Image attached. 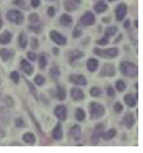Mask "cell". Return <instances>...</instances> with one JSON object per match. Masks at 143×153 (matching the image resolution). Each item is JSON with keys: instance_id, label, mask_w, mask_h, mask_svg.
Wrapping results in <instances>:
<instances>
[{"instance_id": "1", "label": "cell", "mask_w": 143, "mask_h": 153, "mask_svg": "<svg viewBox=\"0 0 143 153\" xmlns=\"http://www.w3.org/2000/svg\"><path fill=\"white\" fill-rule=\"evenodd\" d=\"M120 70L123 75H125L126 76H130V77H134L136 75H137V72H138L137 66L133 63L128 62V61L121 63Z\"/></svg>"}, {"instance_id": "2", "label": "cell", "mask_w": 143, "mask_h": 153, "mask_svg": "<svg viewBox=\"0 0 143 153\" xmlns=\"http://www.w3.org/2000/svg\"><path fill=\"white\" fill-rule=\"evenodd\" d=\"M90 116L93 119H98L100 117L104 116L105 114V107L101 104L96 102H92L90 105Z\"/></svg>"}, {"instance_id": "3", "label": "cell", "mask_w": 143, "mask_h": 153, "mask_svg": "<svg viewBox=\"0 0 143 153\" xmlns=\"http://www.w3.org/2000/svg\"><path fill=\"white\" fill-rule=\"evenodd\" d=\"M94 53L96 55L103 58H115L118 55L119 51L116 48H111L107 50H101L98 48H95L94 50Z\"/></svg>"}, {"instance_id": "4", "label": "cell", "mask_w": 143, "mask_h": 153, "mask_svg": "<svg viewBox=\"0 0 143 153\" xmlns=\"http://www.w3.org/2000/svg\"><path fill=\"white\" fill-rule=\"evenodd\" d=\"M7 18L11 22L14 23V24H17V25H21L23 23V21H24V15L19 11L14 10V9L8 11Z\"/></svg>"}, {"instance_id": "5", "label": "cell", "mask_w": 143, "mask_h": 153, "mask_svg": "<svg viewBox=\"0 0 143 153\" xmlns=\"http://www.w3.org/2000/svg\"><path fill=\"white\" fill-rule=\"evenodd\" d=\"M115 75V68L114 65L112 64H105L100 72L101 76L113 77Z\"/></svg>"}, {"instance_id": "6", "label": "cell", "mask_w": 143, "mask_h": 153, "mask_svg": "<svg viewBox=\"0 0 143 153\" xmlns=\"http://www.w3.org/2000/svg\"><path fill=\"white\" fill-rule=\"evenodd\" d=\"M49 36H50V39L59 45H66V41H67L65 36H63L61 33H60L55 30H52L49 33Z\"/></svg>"}, {"instance_id": "7", "label": "cell", "mask_w": 143, "mask_h": 153, "mask_svg": "<svg viewBox=\"0 0 143 153\" xmlns=\"http://www.w3.org/2000/svg\"><path fill=\"white\" fill-rule=\"evenodd\" d=\"M11 120L10 112L7 108L0 107V123L3 125H8Z\"/></svg>"}, {"instance_id": "8", "label": "cell", "mask_w": 143, "mask_h": 153, "mask_svg": "<svg viewBox=\"0 0 143 153\" xmlns=\"http://www.w3.org/2000/svg\"><path fill=\"white\" fill-rule=\"evenodd\" d=\"M103 131H104V126L101 124H99L95 126L94 131H93V134H92V138H91L92 143L94 145H96L99 142V140H100V138L101 137V135H102Z\"/></svg>"}, {"instance_id": "9", "label": "cell", "mask_w": 143, "mask_h": 153, "mask_svg": "<svg viewBox=\"0 0 143 153\" xmlns=\"http://www.w3.org/2000/svg\"><path fill=\"white\" fill-rule=\"evenodd\" d=\"M54 115L60 120H66V116H67V109L66 105H57L54 109Z\"/></svg>"}, {"instance_id": "10", "label": "cell", "mask_w": 143, "mask_h": 153, "mask_svg": "<svg viewBox=\"0 0 143 153\" xmlns=\"http://www.w3.org/2000/svg\"><path fill=\"white\" fill-rule=\"evenodd\" d=\"M81 4V0H66L65 1V8L67 11H74L76 10Z\"/></svg>"}, {"instance_id": "11", "label": "cell", "mask_w": 143, "mask_h": 153, "mask_svg": "<svg viewBox=\"0 0 143 153\" xmlns=\"http://www.w3.org/2000/svg\"><path fill=\"white\" fill-rule=\"evenodd\" d=\"M80 22L85 26H90L95 24V15L91 12H86L80 19Z\"/></svg>"}, {"instance_id": "12", "label": "cell", "mask_w": 143, "mask_h": 153, "mask_svg": "<svg viewBox=\"0 0 143 153\" xmlns=\"http://www.w3.org/2000/svg\"><path fill=\"white\" fill-rule=\"evenodd\" d=\"M127 5L125 4H119L118 7L116 8V11H115V13H116V19L118 21L123 20V19L125 18L126 14H127Z\"/></svg>"}, {"instance_id": "13", "label": "cell", "mask_w": 143, "mask_h": 153, "mask_svg": "<svg viewBox=\"0 0 143 153\" xmlns=\"http://www.w3.org/2000/svg\"><path fill=\"white\" fill-rule=\"evenodd\" d=\"M70 81L75 84V85H83V86L86 85V84H87L86 79L83 75H71L70 76Z\"/></svg>"}, {"instance_id": "14", "label": "cell", "mask_w": 143, "mask_h": 153, "mask_svg": "<svg viewBox=\"0 0 143 153\" xmlns=\"http://www.w3.org/2000/svg\"><path fill=\"white\" fill-rule=\"evenodd\" d=\"M21 70L25 72L28 75H31L33 74L34 68L26 59H22L20 63Z\"/></svg>"}, {"instance_id": "15", "label": "cell", "mask_w": 143, "mask_h": 153, "mask_svg": "<svg viewBox=\"0 0 143 153\" xmlns=\"http://www.w3.org/2000/svg\"><path fill=\"white\" fill-rule=\"evenodd\" d=\"M70 95H71V97L73 98V100H81L84 98V92L81 91V90H80V89H78V88H73L71 91H70Z\"/></svg>"}, {"instance_id": "16", "label": "cell", "mask_w": 143, "mask_h": 153, "mask_svg": "<svg viewBox=\"0 0 143 153\" xmlns=\"http://www.w3.org/2000/svg\"><path fill=\"white\" fill-rule=\"evenodd\" d=\"M49 74L51 78L53 79L54 81H57L58 79H60V68L56 65H53L52 67L50 68V71H49Z\"/></svg>"}, {"instance_id": "17", "label": "cell", "mask_w": 143, "mask_h": 153, "mask_svg": "<svg viewBox=\"0 0 143 153\" xmlns=\"http://www.w3.org/2000/svg\"><path fill=\"white\" fill-rule=\"evenodd\" d=\"M124 124L125 126H127L128 129H131L132 126H133V125L135 123V119H134V116H133V114L132 113H128L127 114L125 117H124Z\"/></svg>"}, {"instance_id": "18", "label": "cell", "mask_w": 143, "mask_h": 153, "mask_svg": "<svg viewBox=\"0 0 143 153\" xmlns=\"http://www.w3.org/2000/svg\"><path fill=\"white\" fill-rule=\"evenodd\" d=\"M11 39H12V34L8 30L4 31V33L0 34V44L1 45L8 44V43H10Z\"/></svg>"}, {"instance_id": "19", "label": "cell", "mask_w": 143, "mask_h": 153, "mask_svg": "<svg viewBox=\"0 0 143 153\" xmlns=\"http://www.w3.org/2000/svg\"><path fill=\"white\" fill-rule=\"evenodd\" d=\"M71 136L75 141L80 140V138L81 137V128L79 125H74L71 128Z\"/></svg>"}, {"instance_id": "20", "label": "cell", "mask_w": 143, "mask_h": 153, "mask_svg": "<svg viewBox=\"0 0 143 153\" xmlns=\"http://www.w3.org/2000/svg\"><path fill=\"white\" fill-rule=\"evenodd\" d=\"M84 56V53L80 51V50H74L72 52H70L69 54V62L73 63L78 59L81 58Z\"/></svg>"}, {"instance_id": "21", "label": "cell", "mask_w": 143, "mask_h": 153, "mask_svg": "<svg viewBox=\"0 0 143 153\" xmlns=\"http://www.w3.org/2000/svg\"><path fill=\"white\" fill-rule=\"evenodd\" d=\"M63 137V131L60 123H58L53 131V137L55 140H60Z\"/></svg>"}, {"instance_id": "22", "label": "cell", "mask_w": 143, "mask_h": 153, "mask_svg": "<svg viewBox=\"0 0 143 153\" xmlns=\"http://www.w3.org/2000/svg\"><path fill=\"white\" fill-rule=\"evenodd\" d=\"M55 96L59 100H63L66 99V90L60 85H57L56 91H55Z\"/></svg>"}, {"instance_id": "23", "label": "cell", "mask_w": 143, "mask_h": 153, "mask_svg": "<svg viewBox=\"0 0 143 153\" xmlns=\"http://www.w3.org/2000/svg\"><path fill=\"white\" fill-rule=\"evenodd\" d=\"M99 62L97 59H95L94 58H91L90 59H88L87 61V68L88 70L91 72H94V71H96L97 67H98Z\"/></svg>"}, {"instance_id": "24", "label": "cell", "mask_w": 143, "mask_h": 153, "mask_svg": "<svg viewBox=\"0 0 143 153\" xmlns=\"http://www.w3.org/2000/svg\"><path fill=\"white\" fill-rule=\"evenodd\" d=\"M94 8L96 13H103L104 11L107 10V4L105 3L104 0H101V1H99L97 4H95Z\"/></svg>"}, {"instance_id": "25", "label": "cell", "mask_w": 143, "mask_h": 153, "mask_svg": "<svg viewBox=\"0 0 143 153\" xmlns=\"http://www.w3.org/2000/svg\"><path fill=\"white\" fill-rule=\"evenodd\" d=\"M60 24L63 26H65V27H67V26H69L72 24V22H73V19H72V18L70 16V15H68V14H63L61 17H60Z\"/></svg>"}, {"instance_id": "26", "label": "cell", "mask_w": 143, "mask_h": 153, "mask_svg": "<svg viewBox=\"0 0 143 153\" xmlns=\"http://www.w3.org/2000/svg\"><path fill=\"white\" fill-rule=\"evenodd\" d=\"M12 56V52L7 49H2L0 50V57L3 59L4 62H7Z\"/></svg>"}, {"instance_id": "27", "label": "cell", "mask_w": 143, "mask_h": 153, "mask_svg": "<svg viewBox=\"0 0 143 153\" xmlns=\"http://www.w3.org/2000/svg\"><path fill=\"white\" fill-rule=\"evenodd\" d=\"M124 100H125V102H126L127 105L130 106V107H134L136 105V100L135 97L132 95H131V94H127L124 97Z\"/></svg>"}, {"instance_id": "28", "label": "cell", "mask_w": 143, "mask_h": 153, "mask_svg": "<svg viewBox=\"0 0 143 153\" xmlns=\"http://www.w3.org/2000/svg\"><path fill=\"white\" fill-rule=\"evenodd\" d=\"M23 139H24V141L26 143L30 144V145H33L35 142V137H34V135L33 133L31 132L25 133V135H24V137H23Z\"/></svg>"}, {"instance_id": "29", "label": "cell", "mask_w": 143, "mask_h": 153, "mask_svg": "<svg viewBox=\"0 0 143 153\" xmlns=\"http://www.w3.org/2000/svg\"><path fill=\"white\" fill-rule=\"evenodd\" d=\"M115 135H116V131L114 130V129H111V130H109V131H107V132L102 133L101 137H103V139H104V140L108 141V140L112 139Z\"/></svg>"}, {"instance_id": "30", "label": "cell", "mask_w": 143, "mask_h": 153, "mask_svg": "<svg viewBox=\"0 0 143 153\" xmlns=\"http://www.w3.org/2000/svg\"><path fill=\"white\" fill-rule=\"evenodd\" d=\"M19 46L22 49H25L27 45H28V39H27V37H26V35H25V33L24 32H22L20 33V35H19Z\"/></svg>"}, {"instance_id": "31", "label": "cell", "mask_w": 143, "mask_h": 153, "mask_svg": "<svg viewBox=\"0 0 143 153\" xmlns=\"http://www.w3.org/2000/svg\"><path fill=\"white\" fill-rule=\"evenodd\" d=\"M75 118L79 121H82V120H85V118H86V113H85V111L82 109L78 108L77 110H76V111H75Z\"/></svg>"}, {"instance_id": "32", "label": "cell", "mask_w": 143, "mask_h": 153, "mask_svg": "<svg viewBox=\"0 0 143 153\" xmlns=\"http://www.w3.org/2000/svg\"><path fill=\"white\" fill-rule=\"evenodd\" d=\"M117 32V28L116 27H109V28H107V30H106V32H105V34L108 36V37H110V36H113L115 34V33Z\"/></svg>"}, {"instance_id": "33", "label": "cell", "mask_w": 143, "mask_h": 153, "mask_svg": "<svg viewBox=\"0 0 143 153\" xmlns=\"http://www.w3.org/2000/svg\"><path fill=\"white\" fill-rule=\"evenodd\" d=\"M39 67H40L41 70H44L46 67V65H47V59H46V57L43 54H41L40 57H39Z\"/></svg>"}, {"instance_id": "34", "label": "cell", "mask_w": 143, "mask_h": 153, "mask_svg": "<svg viewBox=\"0 0 143 153\" xmlns=\"http://www.w3.org/2000/svg\"><path fill=\"white\" fill-rule=\"evenodd\" d=\"M115 87H116L117 91H120V92H122V91H125V89H126V84L124 83L123 80L120 79V80H118V81L116 82V84H115Z\"/></svg>"}, {"instance_id": "35", "label": "cell", "mask_w": 143, "mask_h": 153, "mask_svg": "<svg viewBox=\"0 0 143 153\" xmlns=\"http://www.w3.org/2000/svg\"><path fill=\"white\" fill-rule=\"evenodd\" d=\"M82 34V28L80 27V25H78L76 27H75V29H74L73 31V36L74 38H79L81 36Z\"/></svg>"}, {"instance_id": "36", "label": "cell", "mask_w": 143, "mask_h": 153, "mask_svg": "<svg viewBox=\"0 0 143 153\" xmlns=\"http://www.w3.org/2000/svg\"><path fill=\"white\" fill-rule=\"evenodd\" d=\"M90 95L93 97H98L101 95V91L97 87H92L90 90Z\"/></svg>"}, {"instance_id": "37", "label": "cell", "mask_w": 143, "mask_h": 153, "mask_svg": "<svg viewBox=\"0 0 143 153\" xmlns=\"http://www.w3.org/2000/svg\"><path fill=\"white\" fill-rule=\"evenodd\" d=\"M4 103L6 104V105L8 106V107H13V105H14V101H13V100L11 96H6L5 98H4Z\"/></svg>"}, {"instance_id": "38", "label": "cell", "mask_w": 143, "mask_h": 153, "mask_svg": "<svg viewBox=\"0 0 143 153\" xmlns=\"http://www.w3.org/2000/svg\"><path fill=\"white\" fill-rule=\"evenodd\" d=\"M34 81H35V83H36L38 85H42L45 83V79L44 76H42L41 75H38L34 78Z\"/></svg>"}, {"instance_id": "39", "label": "cell", "mask_w": 143, "mask_h": 153, "mask_svg": "<svg viewBox=\"0 0 143 153\" xmlns=\"http://www.w3.org/2000/svg\"><path fill=\"white\" fill-rule=\"evenodd\" d=\"M10 77L13 79V81L14 83H18L19 82V73L17 72V71H13L12 73H11V75H10Z\"/></svg>"}, {"instance_id": "40", "label": "cell", "mask_w": 143, "mask_h": 153, "mask_svg": "<svg viewBox=\"0 0 143 153\" xmlns=\"http://www.w3.org/2000/svg\"><path fill=\"white\" fill-rule=\"evenodd\" d=\"M39 15L37 13H31L29 16V21H30L31 23H37L39 21Z\"/></svg>"}, {"instance_id": "41", "label": "cell", "mask_w": 143, "mask_h": 153, "mask_svg": "<svg viewBox=\"0 0 143 153\" xmlns=\"http://www.w3.org/2000/svg\"><path fill=\"white\" fill-rule=\"evenodd\" d=\"M98 45H106L107 44H108L109 43V37L108 36H105V37H103L102 39H99L98 41L96 42Z\"/></svg>"}, {"instance_id": "42", "label": "cell", "mask_w": 143, "mask_h": 153, "mask_svg": "<svg viewBox=\"0 0 143 153\" xmlns=\"http://www.w3.org/2000/svg\"><path fill=\"white\" fill-rule=\"evenodd\" d=\"M26 82H27V84H28V85H29V89H30V91H31V93L33 94V95L34 96V98L35 99H37V92H36V89L34 88V86L33 85L31 84V83H29L27 79H26Z\"/></svg>"}, {"instance_id": "43", "label": "cell", "mask_w": 143, "mask_h": 153, "mask_svg": "<svg viewBox=\"0 0 143 153\" xmlns=\"http://www.w3.org/2000/svg\"><path fill=\"white\" fill-rule=\"evenodd\" d=\"M31 47H32L33 50H37L38 47H39V42H38V39H35V38L31 39Z\"/></svg>"}, {"instance_id": "44", "label": "cell", "mask_w": 143, "mask_h": 153, "mask_svg": "<svg viewBox=\"0 0 143 153\" xmlns=\"http://www.w3.org/2000/svg\"><path fill=\"white\" fill-rule=\"evenodd\" d=\"M114 109H115V112H117V113H121V112L122 111V110H123L122 105H121V103H119V102H117V103L115 104Z\"/></svg>"}, {"instance_id": "45", "label": "cell", "mask_w": 143, "mask_h": 153, "mask_svg": "<svg viewBox=\"0 0 143 153\" xmlns=\"http://www.w3.org/2000/svg\"><path fill=\"white\" fill-rule=\"evenodd\" d=\"M25 125V122H24V120L21 119V118H18L16 120H15V126H16L18 128H20L22 126H24Z\"/></svg>"}, {"instance_id": "46", "label": "cell", "mask_w": 143, "mask_h": 153, "mask_svg": "<svg viewBox=\"0 0 143 153\" xmlns=\"http://www.w3.org/2000/svg\"><path fill=\"white\" fill-rule=\"evenodd\" d=\"M27 56H28V58H29L31 61H34L37 58L36 54H34V52H28V53H27Z\"/></svg>"}, {"instance_id": "47", "label": "cell", "mask_w": 143, "mask_h": 153, "mask_svg": "<svg viewBox=\"0 0 143 153\" xmlns=\"http://www.w3.org/2000/svg\"><path fill=\"white\" fill-rule=\"evenodd\" d=\"M15 4H18L19 6H20L22 8L27 9V6H26V4H25V2L23 0H15Z\"/></svg>"}, {"instance_id": "48", "label": "cell", "mask_w": 143, "mask_h": 153, "mask_svg": "<svg viewBox=\"0 0 143 153\" xmlns=\"http://www.w3.org/2000/svg\"><path fill=\"white\" fill-rule=\"evenodd\" d=\"M107 95H109V96H114L115 91H114V89H113L111 86H109L108 88H107Z\"/></svg>"}, {"instance_id": "49", "label": "cell", "mask_w": 143, "mask_h": 153, "mask_svg": "<svg viewBox=\"0 0 143 153\" xmlns=\"http://www.w3.org/2000/svg\"><path fill=\"white\" fill-rule=\"evenodd\" d=\"M47 13H48V14H49V17H54V13H55V10H54V8L53 7H49V8H48Z\"/></svg>"}, {"instance_id": "50", "label": "cell", "mask_w": 143, "mask_h": 153, "mask_svg": "<svg viewBox=\"0 0 143 153\" xmlns=\"http://www.w3.org/2000/svg\"><path fill=\"white\" fill-rule=\"evenodd\" d=\"M29 28H30L31 30H33L34 32H35V33H39L41 31L40 26H30Z\"/></svg>"}, {"instance_id": "51", "label": "cell", "mask_w": 143, "mask_h": 153, "mask_svg": "<svg viewBox=\"0 0 143 153\" xmlns=\"http://www.w3.org/2000/svg\"><path fill=\"white\" fill-rule=\"evenodd\" d=\"M40 4V0H32L31 1V5L34 8H37Z\"/></svg>"}, {"instance_id": "52", "label": "cell", "mask_w": 143, "mask_h": 153, "mask_svg": "<svg viewBox=\"0 0 143 153\" xmlns=\"http://www.w3.org/2000/svg\"><path fill=\"white\" fill-rule=\"evenodd\" d=\"M130 25H131V22H130V20L127 19V20L125 21V23H124V27H125V28H127H127H129Z\"/></svg>"}, {"instance_id": "53", "label": "cell", "mask_w": 143, "mask_h": 153, "mask_svg": "<svg viewBox=\"0 0 143 153\" xmlns=\"http://www.w3.org/2000/svg\"><path fill=\"white\" fill-rule=\"evenodd\" d=\"M54 54H55V55H58V54H59V52H60V51H59V50H58L57 48H54Z\"/></svg>"}, {"instance_id": "54", "label": "cell", "mask_w": 143, "mask_h": 153, "mask_svg": "<svg viewBox=\"0 0 143 153\" xmlns=\"http://www.w3.org/2000/svg\"><path fill=\"white\" fill-rule=\"evenodd\" d=\"M4 136H5V132L2 129H0V137H4Z\"/></svg>"}, {"instance_id": "55", "label": "cell", "mask_w": 143, "mask_h": 153, "mask_svg": "<svg viewBox=\"0 0 143 153\" xmlns=\"http://www.w3.org/2000/svg\"><path fill=\"white\" fill-rule=\"evenodd\" d=\"M2 26H3V20H2V19L0 17V29L2 28Z\"/></svg>"}, {"instance_id": "56", "label": "cell", "mask_w": 143, "mask_h": 153, "mask_svg": "<svg viewBox=\"0 0 143 153\" xmlns=\"http://www.w3.org/2000/svg\"><path fill=\"white\" fill-rule=\"evenodd\" d=\"M135 26H136V28H137V20L135 21Z\"/></svg>"}, {"instance_id": "57", "label": "cell", "mask_w": 143, "mask_h": 153, "mask_svg": "<svg viewBox=\"0 0 143 153\" xmlns=\"http://www.w3.org/2000/svg\"><path fill=\"white\" fill-rule=\"evenodd\" d=\"M109 2H114V1H115V0H108Z\"/></svg>"}, {"instance_id": "58", "label": "cell", "mask_w": 143, "mask_h": 153, "mask_svg": "<svg viewBox=\"0 0 143 153\" xmlns=\"http://www.w3.org/2000/svg\"><path fill=\"white\" fill-rule=\"evenodd\" d=\"M49 1H54V0H49Z\"/></svg>"}]
</instances>
